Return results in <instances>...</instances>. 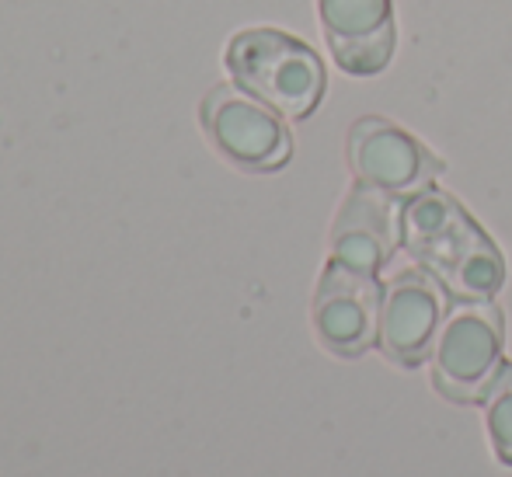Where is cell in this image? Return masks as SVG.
<instances>
[{"mask_svg": "<svg viewBox=\"0 0 512 477\" xmlns=\"http://www.w3.org/2000/svg\"><path fill=\"white\" fill-rule=\"evenodd\" d=\"M199 119L209 143L244 171H279L293 154L283 115L237 84H220L209 91Z\"/></svg>", "mask_w": 512, "mask_h": 477, "instance_id": "277c9868", "label": "cell"}, {"mask_svg": "<svg viewBox=\"0 0 512 477\" xmlns=\"http://www.w3.org/2000/svg\"><path fill=\"white\" fill-rule=\"evenodd\" d=\"M401 244L457 300H492L506 283L502 251L443 189L429 185L405 202Z\"/></svg>", "mask_w": 512, "mask_h": 477, "instance_id": "6da1fadb", "label": "cell"}, {"mask_svg": "<svg viewBox=\"0 0 512 477\" xmlns=\"http://www.w3.org/2000/svg\"><path fill=\"white\" fill-rule=\"evenodd\" d=\"M349 164L359 182L391 199H411L443 175V161L425 143L377 115L349 129Z\"/></svg>", "mask_w": 512, "mask_h": 477, "instance_id": "5b68a950", "label": "cell"}, {"mask_svg": "<svg viewBox=\"0 0 512 477\" xmlns=\"http://www.w3.org/2000/svg\"><path fill=\"white\" fill-rule=\"evenodd\" d=\"M506 356V321L492 300H457L432 342V383L453 404L488 397Z\"/></svg>", "mask_w": 512, "mask_h": 477, "instance_id": "3957f363", "label": "cell"}, {"mask_svg": "<svg viewBox=\"0 0 512 477\" xmlns=\"http://www.w3.org/2000/svg\"><path fill=\"white\" fill-rule=\"evenodd\" d=\"M485 422H488V439H492L495 457L506 467H512V363L502 366V373L495 377L492 390H488Z\"/></svg>", "mask_w": 512, "mask_h": 477, "instance_id": "30bf717a", "label": "cell"}, {"mask_svg": "<svg viewBox=\"0 0 512 477\" xmlns=\"http://www.w3.org/2000/svg\"><path fill=\"white\" fill-rule=\"evenodd\" d=\"M237 88L276 108L283 119H307L324 98V63L307 42L276 28L237 32L227 46Z\"/></svg>", "mask_w": 512, "mask_h": 477, "instance_id": "7a4b0ae2", "label": "cell"}, {"mask_svg": "<svg viewBox=\"0 0 512 477\" xmlns=\"http://www.w3.org/2000/svg\"><path fill=\"white\" fill-rule=\"evenodd\" d=\"M380 307H384V286L377 283V276L328 262L314 293V331L328 352L356 359L370 345H377Z\"/></svg>", "mask_w": 512, "mask_h": 477, "instance_id": "8992f818", "label": "cell"}, {"mask_svg": "<svg viewBox=\"0 0 512 477\" xmlns=\"http://www.w3.org/2000/svg\"><path fill=\"white\" fill-rule=\"evenodd\" d=\"M324 39L352 77H373L394 56V0H317Z\"/></svg>", "mask_w": 512, "mask_h": 477, "instance_id": "ba28073f", "label": "cell"}, {"mask_svg": "<svg viewBox=\"0 0 512 477\" xmlns=\"http://www.w3.org/2000/svg\"><path fill=\"white\" fill-rule=\"evenodd\" d=\"M401 244V213L394 199L359 182L345 195L331 227V262L377 276Z\"/></svg>", "mask_w": 512, "mask_h": 477, "instance_id": "9c48e42d", "label": "cell"}, {"mask_svg": "<svg viewBox=\"0 0 512 477\" xmlns=\"http://www.w3.org/2000/svg\"><path fill=\"white\" fill-rule=\"evenodd\" d=\"M443 324V286L425 269H405L384 286L380 307V352L391 363L415 370L432 356Z\"/></svg>", "mask_w": 512, "mask_h": 477, "instance_id": "52a82bcc", "label": "cell"}]
</instances>
